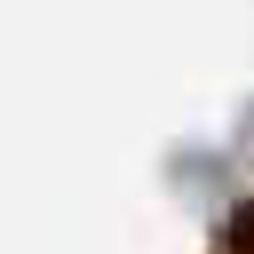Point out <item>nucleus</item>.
Instances as JSON below:
<instances>
[{"instance_id":"f257e3e1","label":"nucleus","mask_w":254,"mask_h":254,"mask_svg":"<svg viewBox=\"0 0 254 254\" xmlns=\"http://www.w3.org/2000/svg\"><path fill=\"white\" fill-rule=\"evenodd\" d=\"M214 254H254V198L222 222V246H214Z\"/></svg>"}]
</instances>
